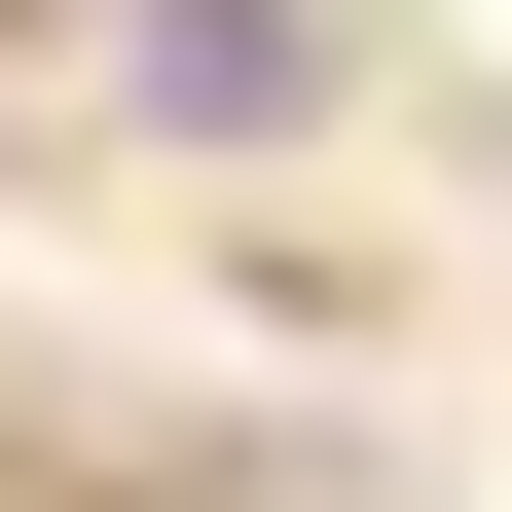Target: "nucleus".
<instances>
[{
    "label": "nucleus",
    "instance_id": "1",
    "mask_svg": "<svg viewBox=\"0 0 512 512\" xmlns=\"http://www.w3.org/2000/svg\"><path fill=\"white\" fill-rule=\"evenodd\" d=\"M147 110L220 147V110H330V0H147Z\"/></svg>",
    "mask_w": 512,
    "mask_h": 512
}]
</instances>
